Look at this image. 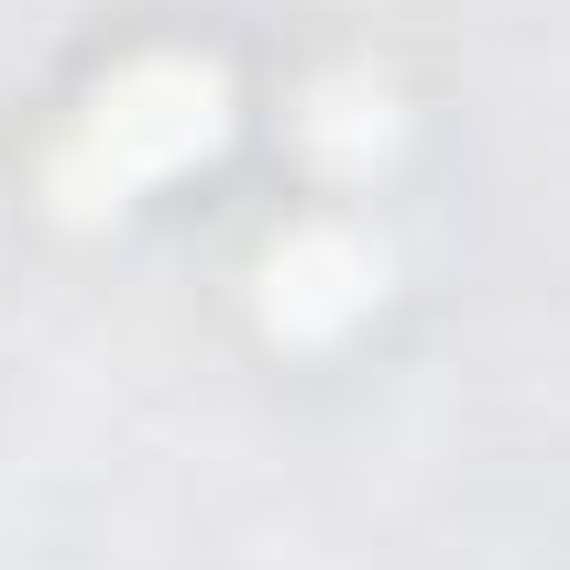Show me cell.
<instances>
[{"mask_svg":"<svg viewBox=\"0 0 570 570\" xmlns=\"http://www.w3.org/2000/svg\"><path fill=\"white\" fill-rule=\"evenodd\" d=\"M209 132H219V77H198V67H142V77H121V88L99 99V121H88V142H77L67 187L88 198L99 176H110V187L165 176L176 154H198Z\"/></svg>","mask_w":570,"mask_h":570,"instance_id":"6da1fadb","label":"cell"}]
</instances>
